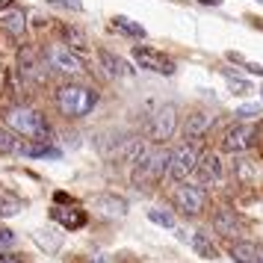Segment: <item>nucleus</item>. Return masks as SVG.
Listing matches in <instances>:
<instances>
[{
  "mask_svg": "<svg viewBox=\"0 0 263 263\" xmlns=\"http://www.w3.org/2000/svg\"><path fill=\"white\" fill-rule=\"evenodd\" d=\"M57 109H60L62 116H68V119H83L89 116L92 109L98 107V92L92 86H80V83H65L57 89Z\"/></svg>",
  "mask_w": 263,
  "mask_h": 263,
  "instance_id": "nucleus-1",
  "label": "nucleus"
},
{
  "mask_svg": "<svg viewBox=\"0 0 263 263\" xmlns=\"http://www.w3.org/2000/svg\"><path fill=\"white\" fill-rule=\"evenodd\" d=\"M148 222H154V225H160V228H175V216L157 207V210H148Z\"/></svg>",
  "mask_w": 263,
  "mask_h": 263,
  "instance_id": "nucleus-25",
  "label": "nucleus"
},
{
  "mask_svg": "<svg viewBox=\"0 0 263 263\" xmlns=\"http://www.w3.org/2000/svg\"><path fill=\"white\" fill-rule=\"evenodd\" d=\"M175 204H178L180 213L186 216H198L207 210V192H204V186H198V183H183L180 180L178 190H175Z\"/></svg>",
  "mask_w": 263,
  "mask_h": 263,
  "instance_id": "nucleus-8",
  "label": "nucleus"
},
{
  "mask_svg": "<svg viewBox=\"0 0 263 263\" xmlns=\"http://www.w3.org/2000/svg\"><path fill=\"white\" fill-rule=\"evenodd\" d=\"M254 254H257V242L251 239H234L228 246V257L234 263H254Z\"/></svg>",
  "mask_w": 263,
  "mask_h": 263,
  "instance_id": "nucleus-16",
  "label": "nucleus"
},
{
  "mask_svg": "<svg viewBox=\"0 0 263 263\" xmlns=\"http://www.w3.org/2000/svg\"><path fill=\"white\" fill-rule=\"evenodd\" d=\"M246 71H251V74H260V77H263V65H254V62H246Z\"/></svg>",
  "mask_w": 263,
  "mask_h": 263,
  "instance_id": "nucleus-32",
  "label": "nucleus"
},
{
  "mask_svg": "<svg viewBox=\"0 0 263 263\" xmlns=\"http://www.w3.org/2000/svg\"><path fill=\"white\" fill-rule=\"evenodd\" d=\"M98 60H101V65H104V74L112 77V80H119V77H124V74H133L130 65L121 60V57L109 53V50H101V53H98Z\"/></svg>",
  "mask_w": 263,
  "mask_h": 263,
  "instance_id": "nucleus-14",
  "label": "nucleus"
},
{
  "mask_svg": "<svg viewBox=\"0 0 263 263\" xmlns=\"http://www.w3.org/2000/svg\"><path fill=\"white\" fill-rule=\"evenodd\" d=\"M222 74L228 77V83H231V89H234V95H249V92H251L249 80H242V77H237V74L231 71V68H222Z\"/></svg>",
  "mask_w": 263,
  "mask_h": 263,
  "instance_id": "nucleus-24",
  "label": "nucleus"
},
{
  "mask_svg": "<svg viewBox=\"0 0 263 263\" xmlns=\"http://www.w3.org/2000/svg\"><path fill=\"white\" fill-rule=\"evenodd\" d=\"M112 27H116L119 33H124V36H130V39H145V36H148V33H145V27L136 24V21L127 18V15H116V18H112Z\"/></svg>",
  "mask_w": 263,
  "mask_h": 263,
  "instance_id": "nucleus-20",
  "label": "nucleus"
},
{
  "mask_svg": "<svg viewBox=\"0 0 263 263\" xmlns=\"http://www.w3.org/2000/svg\"><path fill=\"white\" fill-rule=\"evenodd\" d=\"M133 60H136V65H139V68H145V71H154V74H163V77H172V74L178 71V65H175V60H172V57L160 53V50L145 48V45H136V48H133Z\"/></svg>",
  "mask_w": 263,
  "mask_h": 263,
  "instance_id": "nucleus-9",
  "label": "nucleus"
},
{
  "mask_svg": "<svg viewBox=\"0 0 263 263\" xmlns=\"http://www.w3.org/2000/svg\"><path fill=\"white\" fill-rule=\"evenodd\" d=\"M50 216H53L62 228H68V231L86 225V213H83V210H77V207H57Z\"/></svg>",
  "mask_w": 263,
  "mask_h": 263,
  "instance_id": "nucleus-17",
  "label": "nucleus"
},
{
  "mask_svg": "<svg viewBox=\"0 0 263 263\" xmlns=\"http://www.w3.org/2000/svg\"><path fill=\"white\" fill-rule=\"evenodd\" d=\"M254 263H263V246H257V254H254Z\"/></svg>",
  "mask_w": 263,
  "mask_h": 263,
  "instance_id": "nucleus-33",
  "label": "nucleus"
},
{
  "mask_svg": "<svg viewBox=\"0 0 263 263\" xmlns=\"http://www.w3.org/2000/svg\"><path fill=\"white\" fill-rule=\"evenodd\" d=\"M168 154H172V148L166 145H154V148H148V154L142 157V163L136 168V178L139 180H148V183H157V180L166 178V168H168Z\"/></svg>",
  "mask_w": 263,
  "mask_h": 263,
  "instance_id": "nucleus-4",
  "label": "nucleus"
},
{
  "mask_svg": "<svg viewBox=\"0 0 263 263\" xmlns=\"http://www.w3.org/2000/svg\"><path fill=\"white\" fill-rule=\"evenodd\" d=\"M210 124H213V112H207V109H192L186 121H183V142H195V139H201L204 133L210 130Z\"/></svg>",
  "mask_w": 263,
  "mask_h": 263,
  "instance_id": "nucleus-13",
  "label": "nucleus"
},
{
  "mask_svg": "<svg viewBox=\"0 0 263 263\" xmlns=\"http://www.w3.org/2000/svg\"><path fill=\"white\" fill-rule=\"evenodd\" d=\"M45 68H48V62L39 60V53L33 48H21L18 53V74L24 77V83H45Z\"/></svg>",
  "mask_w": 263,
  "mask_h": 263,
  "instance_id": "nucleus-11",
  "label": "nucleus"
},
{
  "mask_svg": "<svg viewBox=\"0 0 263 263\" xmlns=\"http://www.w3.org/2000/svg\"><path fill=\"white\" fill-rule=\"evenodd\" d=\"M175 130H178V107H175V104H160V107L154 109L151 121H148V133H151V139L166 142V139L175 136Z\"/></svg>",
  "mask_w": 263,
  "mask_h": 263,
  "instance_id": "nucleus-7",
  "label": "nucleus"
},
{
  "mask_svg": "<svg viewBox=\"0 0 263 263\" xmlns=\"http://www.w3.org/2000/svg\"><path fill=\"white\" fill-rule=\"evenodd\" d=\"M0 27H3L9 36H24V30H27V15L18 12V9H12V12H6L3 18H0Z\"/></svg>",
  "mask_w": 263,
  "mask_h": 263,
  "instance_id": "nucleus-19",
  "label": "nucleus"
},
{
  "mask_svg": "<svg viewBox=\"0 0 263 263\" xmlns=\"http://www.w3.org/2000/svg\"><path fill=\"white\" fill-rule=\"evenodd\" d=\"M257 142V127L254 124H246V121H234L222 130V148L231 151V154H242L249 151L251 145Z\"/></svg>",
  "mask_w": 263,
  "mask_h": 263,
  "instance_id": "nucleus-5",
  "label": "nucleus"
},
{
  "mask_svg": "<svg viewBox=\"0 0 263 263\" xmlns=\"http://www.w3.org/2000/svg\"><path fill=\"white\" fill-rule=\"evenodd\" d=\"M0 263H24V260H21V254H12V251H3V254H0Z\"/></svg>",
  "mask_w": 263,
  "mask_h": 263,
  "instance_id": "nucleus-31",
  "label": "nucleus"
},
{
  "mask_svg": "<svg viewBox=\"0 0 263 263\" xmlns=\"http://www.w3.org/2000/svg\"><path fill=\"white\" fill-rule=\"evenodd\" d=\"M210 228H213L219 237L237 239L239 234H242V219H239L234 210H228V207H219V210L213 213V219H210Z\"/></svg>",
  "mask_w": 263,
  "mask_h": 263,
  "instance_id": "nucleus-12",
  "label": "nucleus"
},
{
  "mask_svg": "<svg viewBox=\"0 0 263 263\" xmlns=\"http://www.w3.org/2000/svg\"><path fill=\"white\" fill-rule=\"evenodd\" d=\"M36 242H39V246H45L48 251H57V249H60V242H62V237L57 234L53 239H48V231H36Z\"/></svg>",
  "mask_w": 263,
  "mask_h": 263,
  "instance_id": "nucleus-27",
  "label": "nucleus"
},
{
  "mask_svg": "<svg viewBox=\"0 0 263 263\" xmlns=\"http://www.w3.org/2000/svg\"><path fill=\"white\" fill-rule=\"evenodd\" d=\"M45 62H48L50 71H57V74H80L86 68L83 60L71 48H65V45H48L45 48Z\"/></svg>",
  "mask_w": 263,
  "mask_h": 263,
  "instance_id": "nucleus-6",
  "label": "nucleus"
},
{
  "mask_svg": "<svg viewBox=\"0 0 263 263\" xmlns=\"http://www.w3.org/2000/svg\"><path fill=\"white\" fill-rule=\"evenodd\" d=\"M145 154H148V142H145V139H124L121 160H124L127 166H139Z\"/></svg>",
  "mask_w": 263,
  "mask_h": 263,
  "instance_id": "nucleus-18",
  "label": "nucleus"
},
{
  "mask_svg": "<svg viewBox=\"0 0 263 263\" xmlns=\"http://www.w3.org/2000/svg\"><path fill=\"white\" fill-rule=\"evenodd\" d=\"M62 36H65V42H68L71 48H86V36L77 27H62Z\"/></svg>",
  "mask_w": 263,
  "mask_h": 263,
  "instance_id": "nucleus-26",
  "label": "nucleus"
},
{
  "mask_svg": "<svg viewBox=\"0 0 263 263\" xmlns=\"http://www.w3.org/2000/svg\"><path fill=\"white\" fill-rule=\"evenodd\" d=\"M92 263H109V257H107V254H98V257H95Z\"/></svg>",
  "mask_w": 263,
  "mask_h": 263,
  "instance_id": "nucleus-35",
  "label": "nucleus"
},
{
  "mask_svg": "<svg viewBox=\"0 0 263 263\" xmlns=\"http://www.w3.org/2000/svg\"><path fill=\"white\" fill-rule=\"evenodd\" d=\"M48 3L62 6V9H71V12H80V9H83V3H80V0H48Z\"/></svg>",
  "mask_w": 263,
  "mask_h": 263,
  "instance_id": "nucleus-29",
  "label": "nucleus"
},
{
  "mask_svg": "<svg viewBox=\"0 0 263 263\" xmlns=\"http://www.w3.org/2000/svg\"><path fill=\"white\" fill-rule=\"evenodd\" d=\"M234 116H237V121H249V119H254V116H260V107H257V104H246V107H239Z\"/></svg>",
  "mask_w": 263,
  "mask_h": 263,
  "instance_id": "nucleus-28",
  "label": "nucleus"
},
{
  "mask_svg": "<svg viewBox=\"0 0 263 263\" xmlns=\"http://www.w3.org/2000/svg\"><path fill=\"white\" fill-rule=\"evenodd\" d=\"M21 142L15 139V133L9 127H0V154H18Z\"/></svg>",
  "mask_w": 263,
  "mask_h": 263,
  "instance_id": "nucleus-22",
  "label": "nucleus"
},
{
  "mask_svg": "<svg viewBox=\"0 0 263 263\" xmlns=\"http://www.w3.org/2000/svg\"><path fill=\"white\" fill-rule=\"evenodd\" d=\"M180 239L183 242H190L192 249L198 251L201 257H207V260H216L219 257V251H216V246L207 239V234H201V231H192V234H180Z\"/></svg>",
  "mask_w": 263,
  "mask_h": 263,
  "instance_id": "nucleus-15",
  "label": "nucleus"
},
{
  "mask_svg": "<svg viewBox=\"0 0 263 263\" xmlns=\"http://www.w3.org/2000/svg\"><path fill=\"white\" fill-rule=\"evenodd\" d=\"M95 204H98V207H104L101 213L116 216V219L127 213V201H124V198H119V195H104V198H95Z\"/></svg>",
  "mask_w": 263,
  "mask_h": 263,
  "instance_id": "nucleus-21",
  "label": "nucleus"
},
{
  "mask_svg": "<svg viewBox=\"0 0 263 263\" xmlns=\"http://www.w3.org/2000/svg\"><path fill=\"white\" fill-rule=\"evenodd\" d=\"M21 207H24L21 198H15V195H0V216H15V213H21Z\"/></svg>",
  "mask_w": 263,
  "mask_h": 263,
  "instance_id": "nucleus-23",
  "label": "nucleus"
},
{
  "mask_svg": "<svg viewBox=\"0 0 263 263\" xmlns=\"http://www.w3.org/2000/svg\"><path fill=\"white\" fill-rule=\"evenodd\" d=\"M198 3H204V6H219L222 0H198Z\"/></svg>",
  "mask_w": 263,
  "mask_h": 263,
  "instance_id": "nucleus-34",
  "label": "nucleus"
},
{
  "mask_svg": "<svg viewBox=\"0 0 263 263\" xmlns=\"http://www.w3.org/2000/svg\"><path fill=\"white\" fill-rule=\"evenodd\" d=\"M9 3H12V0H0V9H3V6H9Z\"/></svg>",
  "mask_w": 263,
  "mask_h": 263,
  "instance_id": "nucleus-36",
  "label": "nucleus"
},
{
  "mask_svg": "<svg viewBox=\"0 0 263 263\" xmlns=\"http://www.w3.org/2000/svg\"><path fill=\"white\" fill-rule=\"evenodd\" d=\"M3 121H6V127L12 133H21L27 139H50V124L39 109L12 107V109H6Z\"/></svg>",
  "mask_w": 263,
  "mask_h": 263,
  "instance_id": "nucleus-2",
  "label": "nucleus"
},
{
  "mask_svg": "<svg viewBox=\"0 0 263 263\" xmlns=\"http://www.w3.org/2000/svg\"><path fill=\"white\" fill-rule=\"evenodd\" d=\"M192 175L198 178V186H204V190H207V186H213V183H222V178H225L222 157L216 154V151H204Z\"/></svg>",
  "mask_w": 263,
  "mask_h": 263,
  "instance_id": "nucleus-10",
  "label": "nucleus"
},
{
  "mask_svg": "<svg viewBox=\"0 0 263 263\" xmlns=\"http://www.w3.org/2000/svg\"><path fill=\"white\" fill-rule=\"evenodd\" d=\"M198 160H201V151L195 148V142H180V145H175V148H172V154H168L166 178L172 180V183L186 180L192 172H195Z\"/></svg>",
  "mask_w": 263,
  "mask_h": 263,
  "instance_id": "nucleus-3",
  "label": "nucleus"
},
{
  "mask_svg": "<svg viewBox=\"0 0 263 263\" xmlns=\"http://www.w3.org/2000/svg\"><path fill=\"white\" fill-rule=\"evenodd\" d=\"M257 3H263V0H257Z\"/></svg>",
  "mask_w": 263,
  "mask_h": 263,
  "instance_id": "nucleus-37",
  "label": "nucleus"
},
{
  "mask_svg": "<svg viewBox=\"0 0 263 263\" xmlns=\"http://www.w3.org/2000/svg\"><path fill=\"white\" fill-rule=\"evenodd\" d=\"M15 242V231H9V228H0V249H9Z\"/></svg>",
  "mask_w": 263,
  "mask_h": 263,
  "instance_id": "nucleus-30",
  "label": "nucleus"
}]
</instances>
